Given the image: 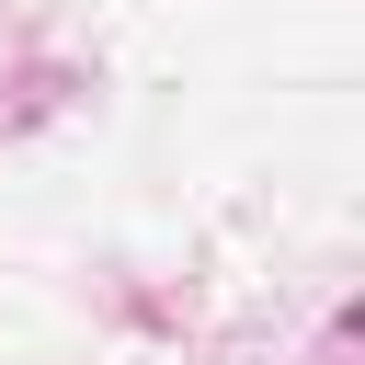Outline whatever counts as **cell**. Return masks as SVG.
Listing matches in <instances>:
<instances>
[]
</instances>
